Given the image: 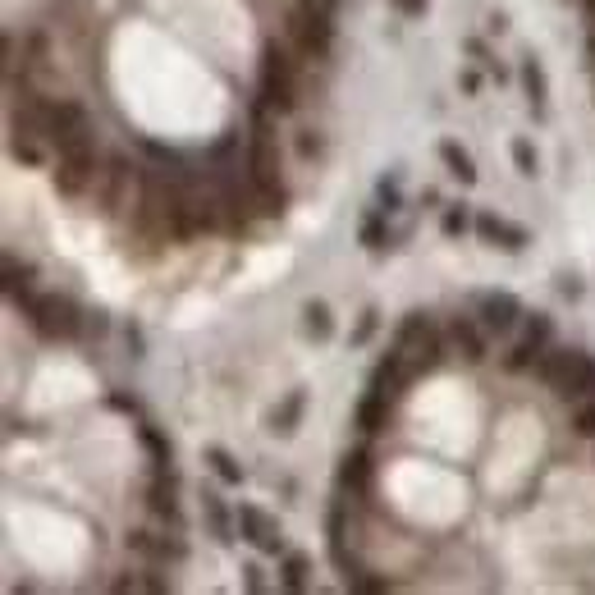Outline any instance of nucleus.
<instances>
[{"label":"nucleus","instance_id":"37","mask_svg":"<svg viewBox=\"0 0 595 595\" xmlns=\"http://www.w3.org/2000/svg\"><path fill=\"white\" fill-rule=\"evenodd\" d=\"M243 573H248V591H261V568H257V563H252V568H243Z\"/></svg>","mask_w":595,"mask_h":595},{"label":"nucleus","instance_id":"11","mask_svg":"<svg viewBox=\"0 0 595 595\" xmlns=\"http://www.w3.org/2000/svg\"><path fill=\"white\" fill-rule=\"evenodd\" d=\"M476 316H481V325H486L490 335H509L522 316V303L513 298V293H486L481 307H476Z\"/></svg>","mask_w":595,"mask_h":595},{"label":"nucleus","instance_id":"12","mask_svg":"<svg viewBox=\"0 0 595 595\" xmlns=\"http://www.w3.org/2000/svg\"><path fill=\"white\" fill-rule=\"evenodd\" d=\"M476 234L486 238L490 248H504V252L527 248V229L513 225V220H504V216H495V211H481V216H476Z\"/></svg>","mask_w":595,"mask_h":595},{"label":"nucleus","instance_id":"35","mask_svg":"<svg viewBox=\"0 0 595 595\" xmlns=\"http://www.w3.org/2000/svg\"><path fill=\"white\" fill-rule=\"evenodd\" d=\"M298 152H303L307 161H312V156L321 152V138H312V129H303V133H298Z\"/></svg>","mask_w":595,"mask_h":595},{"label":"nucleus","instance_id":"19","mask_svg":"<svg viewBox=\"0 0 595 595\" xmlns=\"http://www.w3.org/2000/svg\"><path fill=\"white\" fill-rule=\"evenodd\" d=\"M202 513H206V522H211V536H216L220 545L234 541V527H229V513H225V504H220V495H211V490H206V495H202Z\"/></svg>","mask_w":595,"mask_h":595},{"label":"nucleus","instance_id":"32","mask_svg":"<svg viewBox=\"0 0 595 595\" xmlns=\"http://www.w3.org/2000/svg\"><path fill=\"white\" fill-rule=\"evenodd\" d=\"M467 225H472V220H467L463 206H449V211H444V234H449V238L467 234Z\"/></svg>","mask_w":595,"mask_h":595},{"label":"nucleus","instance_id":"9","mask_svg":"<svg viewBox=\"0 0 595 595\" xmlns=\"http://www.w3.org/2000/svg\"><path fill=\"white\" fill-rule=\"evenodd\" d=\"M55 188L65 197H78L87 184H92V170H97V156L92 147H69V152H55Z\"/></svg>","mask_w":595,"mask_h":595},{"label":"nucleus","instance_id":"15","mask_svg":"<svg viewBox=\"0 0 595 595\" xmlns=\"http://www.w3.org/2000/svg\"><path fill=\"white\" fill-rule=\"evenodd\" d=\"M371 481V454L367 449H348L344 463H339V486L344 490H367Z\"/></svg>","mask_w":595,"mask_h":595},{"label":"nucleus","instance_id":"13","mask_svg":"<svg viewBox=\"0 0 595 595\" xmlns=\"http://www.w3.org/2000/svg\"><path fill=\"white\" fill-rule=\"evenodd\" d=\"M390 403H394V394H385V390L371 385V390L362 394V403H357V412H353V426L362 435L385 431V426H390Z\"/></svg>","mask_w":595,"mask_h":595},{"label":"nucleus","instance_id":"28","mask_svg":"<svg viewBox=\"0 0 595 595\" xmlns=\"http://www.w3.org/2000/svg\"><path fill=\"white\" fill-rule=\"evenodd\" d=\"M513 165H518V174H527V179H536V170H541V161H536V147H531V138H513Z\"/></svg>","mask_w":595,"mask_h":595},{"label":"nucleus","instance_id":"8","mask_svg":"<svg viewBox=\"0 0 595 595\" xmlns=\"http://www.w3.org/2000/svg\"><path fill=\"white\" fill-rule=\"evenodd\" d=\"M133 184H138L133 165L124 161V156H110V165L101 170V211H106V216H119L124 206H138Z\"/></svg>","mask_w":595,"mask_h":595},{"label":"nucleus","instance_id":"21","mask_svg":"<svg viewBox=\"0 0 595 595\" xmlns=\"http://www.w3.org/2000/svg\"><path fill=\"white\" fill-rule=\"evenodd\" d=\"M206 467H211V472H216L225 486H243V467H238L234 454H229V449H220V444H211V449H206Z\"/></svg>","mask_w":595,"mask_h":595},{"label":"nucleus","instance_id":"33","mask_svg":"<svg viewBox=\"0 0 595 595\" xmlns=\"http://www.w3.org/2000/svg\"><path fill=\"white\" fill-rule=\"evenodd\" d=\"M376 325H380V312H376V307H367L362 321H357V330H353V344H367V339L376 335Z\"/></svg>","mask_w":595,"mask_h":595},{"label":"nucleus","instance_id":"38","mask_svg":"<svg viewBox=\"0 0 595 595\" xmlns=\"http://www.w3.org/2000/svg\"><path fill=\"white\" fill-rule=\"evenodd\" d=\"M586 19H591V28H595V0H586Z\"/></svg>","mask_w":595,"mask_h":595},{"label":"nucleus","instance_id":"1","mask_svg":"<svg viewBox=\"0 0 595 595\" xmlns=\"http://www.w3.org/2000/svg\"><path fill=\"white\" fill-rule=\"evenodd\" d=\"M248 179H252V197H257L261 211H266V216H280V211H284V184H280V156H275L266 110H257V119H252Z\"/></svg>","mask_w":595,"mask_h":595},{"label":"nucleus","instance_id":"3","mask_svg":"<svg viewBox=\"0 0 595 595\" xmlns=\"http://www.w3.org/2000/svg\"><path fill=\"white\" fill-rule=\"evenodd\" d=\"M394 353L403 357V367L412 371V380L426 376V371H435L444 362V339L431 330V321H426L422 312H412L408 321L399 325V339H394Z\"/></svg>","mask_w":595,"mask_h":595},{"label":"nucleus","instance_id":"10","mask_svg":"<svg viewBox=\"0 0 595 595\" xmlns=\"http://www.w3.org/2000/svg\"><path fill=\"white\" fill-rule=\"evenodd\" d=\"M238 531H243V541L257 545L261 554H280V545H284L280 522L266 509H257V504H243V509H238Z\"/></svg>","mask_w":595,"mask_h":595},{"label":"nucleus","instance_id":"26","mask_svg":"<svg viewBox=\"0 0 595 595\" xmlns=\"http://www.w3.org/2000/svg\"><path fill=\"white\" fill-rule=\"evenodd\" d=\"M522 87H527V101L536 110L545 106V74H541V65L536 60H522Z\"/></svg>","mask_w":595,"mask_h":595},{"label":"nucleus","instance_id":"6","mask_svg":"<svg viewBox=\"0 0 595 595\" xmlns=\"http://www.w3.org/2000/svg\"><path fill=\"white\" fill-rule=\"evenodd\" d=\"M28 316H33V330L42 339H74L78 325H83V312H78L74 298H65V293H46V298H37Z\"/></svg>","mask_w":595,"mask_h":595},{"label":"nucleus","instance_id":"22","mask_svg":"<svg viewBox=\"0 0 595 595\" xmlns=\"http://www.w3.org/2000/svg\"><path fill=\"white\" fill-rule=\"evenodd\" d=\"M129 550L152 554V559H179V554H184V545H174V541H156L152 531H133V536H129Z\"/></svg>","mask_w":595,"mask_h":595},{"label":"nucleus","instance_id":"29","mask_svg":"<svg viewBox=\"0 0 595 595\" xmlns=\"http://www.w3.org/2000/svg\"><path fill=\"white\" fill-rule=\"evenodd\" d=\"M522 339H527L531 348H541V353H545V348H550V339H554L550 316H531V321H527V335H522Z\"/></svg>","mask_w":595,"mask_h":595},{"label":"nucleus","instance_id":"7","mask_svg":"<svg viewBox=\"0 0 595 595\" xmlns=\"http://www.w3.org/2000/svg\"><path fill=\"white\" fill-rule=\"evenodd\" d=\"M51 147L55 152H69V147H92V124H87V110L74 101H55L51 106Z\"/></svg>","mask_w":595,"mask_h":595},{"label":"nucleus","instance_id":"14","mask_svg":"<svg viewBox=\"0 0 595 595\" xmlns=\"http://www.w3.org/2000/svg\"><path fill=\"white\" fill-rule=\"evenodd\" d=\"M481 330H486V325H472L467 321V316H454V321H449V344H454V353L463 357V362H486V339H481Z\"/></svg>","mask_w":595,"mask_h":595},{"label":"nucleus","instance_id":"25","mask_svg":"<svg viewBox=\"0 0 595 595\" xmlns=\"http://www.w3.org/2000/svg\"><path fill=\"white\" fill-rule=\"evenodd\" d=\"M303 325H307V335H312V339H330V335H335V316H330V307H325V303H307L303 307Z\"/></svg>","mask_w":595,"mask_h":595},{"label":"nucleus","instance_id":"5","mask_svg":"<svg viewBox=\"0 0 595 595\" xmlns=\"http://www.w3.org/2000/svg\"><path fill=\"white\" fill-rule=\"evenodd\" d=\"M289 37L303 55H316V60H321V55L330 51V42H335V23H330L325 10H316V5L303 0V5H293L289 10Z\"/></svg>","mask_w":595,"mask_h":595},{"label":"nucleus","instance_id":"34","mask_svg":"<svg viewBox=\"0 0 595 595\" xmlns=\"http://www.w3.org/2000/svg\"><path fill=\"white\" fill-rule=\"evenodd\" d=\"M362 243H367L371 252L385 248V229H380V220H367V225H362Z\"/></svg>","mask_w":595,"mask_h":595},{"label":"nucleus","instance_id":"16","mask_svg":"<svg viewBox=\"0 0 595 595\" xmlns=\"http://www.w3.org/2000/svg\"><path fill=\"white\" fill-rule=\"evenodd\" d=\"M28 284H33V266H14V261H5V293H10V303L33 312V293H28Z\"/></svg>","mask_w":595,"mask_h":595},{"label":"nucleus","instance_id":"4","mask_svg":"<svg viewBox=\"0 0 595 595\" xmlns=\"http://www.w3.org/2000/svg\"><path fill=\"white\" fill-rule=\"evenodd\" d=\"M261 101L275 115H289L298 106V69L280 42H266V51H261Z\"/></svg>","mask_w":595,"mask_h":595},{"label":"nucleus","instance_id":"20","mask_svg":"<svg viewBox=\"0 0 595 595\" xmlns=\"http://www.w3.org/2000/svg\"><path fill=\"white\" fill-rule=\"evenodd\" d=\"M138 435H142V444H147V454H152L156 472H170V463H174V449H170V440H165V435L156 431L152 422H142V426H138Z\"/></svg>","mask_w":595,"mask_h":595},{"label":"nucleus","instance_id":"23","mask_svg":"<svg viewBox=\"0 0 595 595\" xmlns=\"http://www.w3.org/2000/svg\"><path fill=\"white\" fill-rule=\"evenodd\" d=\"M161 518H179V509H174V472H156V481H152V499H147Z\"/></svg>","mask_w":595,"mask_h":595},{"label":"nucleus","instance_id":"18","mask_svg":"<svg viewBox=\"0 0 595 595\" xmlns=\"http://www.w3.org/2000/svg\"><path fill=\"white\" fill-rule=\"evenodd\" d=\"M303 408H307V390H293L289 399H284V408L271 417V431L275 435H293L298 431V422H303Z\"/></svg>","mask_w":595,"mask_h":595},{"label":"nucleus","instance_id":"39","mask_svg":"<svg viewBox=\"0 0 595 595\" xmlns=\"http://www.w3.org/2000/svg\"><path fill=\"white\" fill-rule=\"evenodd\" d=\"M586 51H591V60H595V33H591V42H586Z\"/></svg>","mask_w":595,"mask_h":595},{"label":"nucleus","instance_id":"36","mask_svg":"<svg viewBox=\"0 0 595 595\" xmlns=\"http://www.w3.org/2000/svg\"><path fill=\"white\" fill-rule=\"evenodd\" d=\"M390 5H399V10L412 14V19H417V14H426V0H390Z\"/></svg>","mask_w":595,"mask_h":595},{"label":"nucleus","instance_id":"2","mask_svg":"<svg viewBox=\"0 0 595 595\" xmlns=\"http://www.w3.org/2000/svg\"><path fill=\"white\" fill-rule=\"evenodd\" d=\"M536 371H541L545 385L568 403L573 399L582 403L595 394V357L591 353H577V348H545Z\"/></svg>","mask_w":595,"mask_h":595},{"label":"nucleus","instance_id":"27","mask_svg":"<svg viewBox=\"0 0 595 595\" xmlns=\"http://www.w3.org/2000/svg\"><path fill=\"white\" fill-rule=\"evenodd\" d=\"M307 554H284V563H280V577H284V586L289 591H303V582H307Z\"/></svg>","mask_w":595,"mask_h":595},{"label":"nucleus","instance_id":"30","mask_svg":"<svg viewBox=\"0 0 595 595\" xmlns=\"http://www.w3.org/2000/svg\"><path fill=\"white\" fill-rule=\"evenodd\" d=\"M573 431H577V435H586V440H595V394H591V399L577 403V412H573Z\"/></svg>","mask_w":595,"mask_h":595},{"label":"nucleus","instance_id":"17","mask_svg":"<svg viewBox=\"0 0 595 595\" xmlns=\"http://www.w3.org/2000/svg\"><path fill=\"white\" fill-rule=\"evenodd\" d=\"M440 161L449 165V174H454V179H458L463 188H472V184H476V161L463 152V147H458V142H440Z\"/></svg>","mask_w":595,"mask_h":595},{"label":"nucleus","instance_id":"31","mask_svg":"<svg viewBox=\"0 0 595 595\" xmlns=\"http://www.w3.org/2000/svg\"><path fill=\"white\" fill-rule=\"evenodd\" d=\"M531 362H541V348H531V344H527V339H522V344H518V348H513V353H509V357H504V367H509V371H527V367H531Z\"/></svg>","mask_w":595,"mask_h":595},{"label":"nucleus","instance_id":"24","mask_svg":"<svg viewBox=\"0 0 595 595\" xmlns=\"http://www.w3.org/2000/svg\"><path fill=\"white\" fill-rule=\"evenodd\" d=\"M10 152L14 161H28V165H42V138L37 133H23V129H10Z\"/></svg>","mask_w":595,"mask_h":595}]
</instances>
